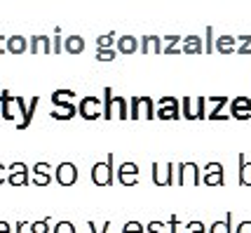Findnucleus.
<instances>
[{
	"label": "nucleus",
	"mask_w": 251,
	"mask_h": 233,
	"mask_svg": "<svg viewBox=\"0 0 251 233\" xmlns=\"http://www.w3.org/2000/svg\"><path fill=\"white\" fill-rule=\"evenodd\" d=\"M80 116H82L85 120H97L99 116L103 118L101 97H82V99H80Z\"/></svg>",
	"instance_id": "obj_6"
},
{
	"label": "nucleus",
	"mask_w": 251,
	"mask_h": 233,
	"mask_svg": "<svg viewBox=\"0 0 251 233\" xmlns=\"http://www.w3.org/2000/svg\"><path fill=\"white\" fill-rule=\"evenodd\" d=\"M115 57H118V50H97L99 61H113Z\"/></svg>",
	"instance_id": "obj_27"
},
{
	"label": "nucleus",
	"mask_w": 251,
	"mask_h": 233,
	"mask_svg": "<svg viewBox=\"0 0 251 233\" xmlns=\"http://www.w3.org/2000/svg\"><path fill=\"white\" fill-rule=\"evenodd\" d=\"M230 229H232V214L228 212V214H226V219L211 224V231L209 233H232Z\"/></svg>",
	"instance_id": "obj_23"
},
{
	"label": "nucleus",
	"mask_w": 251,
	"mask_h": 233,
	"mask_svg": "<svg viewBox=\"0 0 251 233\" xmlns=\"http://www.w3.org/2000/svg\"><path fill=\"white\" fill-rule=\"evenodd\" d=\"M28 50V40L24 38V35H12V38H7V52H12V55H24Z\"/></svg>",
	"instance_id": "obj_19"
},
{
	"label": "nucleus",
	"mask_w": 251,
	"mask_h": 233,
	"mask_svg": "<svg viewBox=\"0 0 251 233\" xmlns=\"http://www.w3.org/2000/svg\"><path fill=\"white\" fill-rule=\"evenodd\" d=\"M153 45L160 50V38H157V35H143V38H141V52H143V55H148Z\"/></svg>",
	"instance_id": "obj_25"
},
{
	"label": "nucleus",
	"mask_w": 251,
	"mask_h": 233,
	"mask_svg": "<svg viewBox=\"0 0 251 233\" xmlns=\"http://www.w3.org/2000/svg\"><path fill=\"white\" fill-rule=\"evenodd\" d=\"M204 104H207L204 97H197L195 101L190 99V97H186V99H183V118H188V120L207 118V113H204Z\"/></svg>",
	"instance_id": "obj_8"
},
{
	"label": "nucleus",
	"mask_w": 251,
	"mask_h": 233,
	"mask_svg": "<svg viewBox=\"0 0 251 233\" xmlns=\"http://www.w3.org/2000/svg\"><path fill=\"white\" fill-rule=\"evenodd\" d=\"M118 181H120L122 186H134V184L139 181V165L131 163V160L122 163V165L118 167Z\"/></svg>",
	"instance_id": "obj_9"
},
{
	"label": "nucleus",
	"mask_w": 251,
	"mask_h": 233,
	"mask_svg": "<svg viewBox=\"0 0 251 233\" xmlns=\"http://www.w3.org/2000/svg\"><path fill=\"white\" fill-rule=\"evenodd\" d=\"M129 118H148V120H153V118H157L155 116V101L151 99V97H134L131 99V113Z\"/></svg>",
	"instance_id": "obj_5"
},
{
	"label": "nucleus",
	"mask_w": 251,
	"mask_h": 233,
	"mask_svg": "<svg viewBox=\"0 0 251 233\" xmlns=\"http://www.w3.org/2000/svg\"><path fill=\"white\" fill-rule=\"evenodd\" d=\"M103 94H106V106H103V118H106V120L115 118V109H118V118H129L122 97H113V89L110 87L103 89Z\"/></svg>",
	"instance_id": "obj_4"
},
{
	"label": "nucleus",
	"mask_w": 251,
	"mask_h": 233,
	"mask_svg": "<svg viewBox=\"0 0 251 233\" xmlns=\"http://www.w3.org/2000/svg\"><path fill=\"white\" fill-rule=\"evenodd\" d=\"M186 233H204V224L202 222H190L186 226Z\"/></svg>",
	"instance_id": "obj_31"
},
{
	"label": "nucleus",
	"mask_w": 251,
	"mask_h": 233,
	"mask_svg": "<svg viewBox=\"0 0 251 233\" xmlns=\"http://www.w3.org/2000/svg\"><path fill=\"white\" fill-rule=\"evenodd\" d=\"M235 233H251V222H242Z\"/></svg>",
	"instance_id": "obj_33"
},
{
	"label": "nucleus",
	"mask_w": 251,
	"mask_h": 233,
	"mask_svg": "<svg viewBox=\"0 0 251 233\" xmlns=\"http://www.w3.org/2000/svg\"><path fill=\"white\" fill-rule=\"evenodd\" d=\"M56 181L61 186H73L77 181V167L75 163H61L56 167Z\"/></svg>",
	"instance_id": "obj_10"
},
{
	"label": "nucleus",
	"mask_w": 251,
	"mask_h": 233,
	"mask_svg": "<svg viewBox=\"0 0 251 233\" xmlns=\"http://www.w3.org/2000/svg\"><path fill=\"white\" fill-rule=\"evenodd\" d=\"M153 181L157 186H172L174 184V163H169L167 172H160V165L153 163Z\"/></svg>",
	"instance_id": "obj_14"
},
{
	"label": "nucleus",
	"mask_w": 251,
	"mask_h": 233,
	"mask_svg": "<svg viewBox=\"0 0 251 233\" xmlns=\"http://www.w3.org/2000/svg\"><path fill=\"white\" fill-rule=\"evenodd\" d=\"M160 229H162V224H160V222H151V226H148L146 231H148V233H162Z\"/></svg>",
	"instance_id": "obj_34"
},
{
	"label": "nucleus",
	"mask_w": 251,
	"mask_h": 233,
	"mask_svg": "<svg viewBox=\"0 0 251 233\" xmlns=\"http://www.w3.org/2000/svg\"><path fill=\"white\" fill-rule=\"evenodd\" d=\"M216 50H219L221 55L235 52V50H237V47H235V38H232V35H221L219 40H216Z\"/></svg>",
	"instance_id": "obj_22"
},
{
	"label": "nucleus",
	"mask_w": 251,
	"mask_h": 233,
	"mask_svg": "<svg viewBox=\"0 0 251 233\" xmlns=\"http://www.w3.org/2000/svg\"><path fill=\"white\" fill-rule=\"evenodd\" d=\"M230 111H232V118H237V120L251 118V99L249 97H235L230 101Z\"/></svg>",
	"instance_id": "obj_13"
},
{
	"label": "nucleus",
	"mask_w": 251,
	"mask_h": 233,
	"mask_svg": "<svg viewBox=\"0 0 251 233\" xmlns=\"http://www.w3.org/2000/svg\"><path fill=\"white\" fill-rule=\"evenodd\" d=\"M71 97H75L73 89H54V92H52V104L61 109V111H52V118H54V120H71L77 113V109L68 101Z\"/></svg>",
	"instance_id": "obj_2"
},
{
	"label": "nucleus",
	"mask_w": 251,
	"mask_h": 233,
	"mask_svg": "<svg viewBox=\"0 0 251 233\" xmlns=\"http://www.w3.org/2000/svg\"><path fill=\"white\" fill-rule=\"evenodd\" d=\"M202 181H204L207 186H223V181H226V177H223V165H221V163H209V165L204 167Z\"/></svg>",
	"instance_id": "obj_11"
},
{
	"label": "nucleus",
	"mask_w": 251,
	"mask_h": 233,
	"mask_svg": "<svg viewBox=\"0 0 251 233\" xmlns=\"http://www.w3.org/2000/svg\"><path fill=\"white\" fill-rule=\"evenodd\" d=\"M181 52H186V55H200V52H204V47H202V38H200V35H188V38H183V47H181Z\"/></svg>",
	"instance_id": "obj_18"
},
{
	"label": "nucleus",
	"mask_w": 251,
	"mask_h": 233,
	"mask_svg": "<svg viewBox=\"0 0 251 233\" xmlns=\"http://www.w3.org/2000/svg\"><path fill=\"white\" fill-rule=\"evenodd\" d=\"M35 106H38V97H31L28 104H24V97H12L7 89H2L0 94V116L5 120H14L17 116H22V122L17 125V130H26L31 125Z\"/></svg>",
	"instance_id": "obj_1"
},
{
	"label": "nucleus",
	"mask_w": 251,
	"mask_h": 233,
	"mask_svg": "<svg viewBox=\"0 0 251 233\" xmlns=\"http://www.w3.org/2000/svg\"><path fill=\"white\" fill-rule=\"evenodd\" d=\"M52 181L50 177V163H35L33 167V184L35 186H47Z\"/></svg>",
	"instance_id": "obj_16"
},
{
	"label": "nucleus",
	"mask_w": 251,
	"mask_h": 233,
	"mask_svg": "<svg viewBox=\"0 0 251 233\" xmlns=\"http://www.w3.org/2000/svg\"><path fill=\"white\" fill-rule=\"evenodd\" d=\"M54 233H75V226L71 222H59L54 226Z\"/></svg>",
	"instance_id": "obj_29"
},
{
	"label": "nucleus",
	"mask_w": 251,
	"mask_h": 233,
	"mask_svg": "<svg viewBox=\"0 0 251 233\" xmlns=\"http://www.w3.org/2000/svg\"><path fill=\"white\" fill-rule=\"evenodd\" d=\"M31 233H47V219H43V222H33Z\"/></svg>",
	"instance_id": "obj_32"
},
{
	"label": "nucleus",
	"mask_w": 251,
	"mask_h": 233,
	"mask_svg": "<svg viewBox=\"0 0 251 233\" xmlns=\"http://www.w3.org/2000/svg\"><path fill=\"white\" fill-rule=\"evenodd\" d=\"M5 50H7V43H2V33H0V55H2Z\"/></svg>",
	"instance_id": "obj_38"
},
{
	"label": "nucleus",
	"mask_w": 251,
	"mask_h": 233,
	"mask_svg": "<svg viewBox=\"0 0 251 233\" xmlns=\"http://www.w3.org/2000/svg\"><path fill=\"white\" fill-rule=\"evenodd\" d=\"M211 101H214V109L207 113V118H211V120H223V116H221V109H223V106L228 104V97H219V99L214 97Z\"/></svg>",
	"instance_id": "obj_24"
},
{
	"label": "nucleus",
	"mask_w": 251,
	"mask_h": 233,
	"mask_svg": "<svg viewBox=\"0 0 251 233\" xmlns=\"http://www.w3.org/2000/svg\"><path fill=\"white\" fill-rule=\"evenodd\" d=\"M0 233H10V226H7V222H0Z\"/></svg>",
	"instance_id": "obj_37"
},
{
	"label": "nucleus",
	"mask_w": 251,
	"mask_h": 233,
	"mask_svg": "<svg viewBox=\"0 0 251 233\" xmlns=\"http://www.w3.org/2000/svg\"><path fill=\"white\" fill-rule=\"evenodd\" d=\"M183 113L178 111V99L174 97H162V99L157 101V118L160 120H172V118H181Z\"/></svg>",
	"instance_id": "obj_7"
},
{
	"label": "nucleus",
	"mask_w": 251,
	"mask_h": 233,
	"mask_svg": "<svg viewBox=\"0 0 251 233\" xmlns=\"http://www.w3.org/2000/svg\"><path fill=\"white\" fill-rule=\"evenodd\" d=\"M146 229H143L139 222H127L125 224V229H122V233H143Z\"/></svg>",
	"instance_id": "obj_28"
},
{
	"label": "nucleus",
	"mask_w": 251,
	"mask_h": 233,
	"mask_svg": "<svg viewBox=\"0 0 251 233\" xmlns=\"http://www.w3.org/2000/svg\"><path fill=\"white\" fill-rule=\"evenodd\" d=\"M7 170H10L7 181H10L12 186H26L28 184V167L24 165V163H12Z\"/></svg>",
	"instance_id": "obj_12"
},
{
	"label": "nucleus",
	"mask_w": 251,
	"mask_h": 233,
	"mask_svg": "<svg viewBox=\"0 0 251 233\" xmlns=\"http://www.w3.org/2000/svg\"><path fill=\"white\" fill-rule=\"evenodd\" d=\"M237 158H240V186H251V163H247L244 153Z\"/></svg>",
	"instance_id": "obj_21"
},
{
	"label": "nucleus",
	"mask_w": 251,
	"mask_h": 233,
	"mask_svg": "<svg viewBox=\"0 0 251 233\" xmlns=\"http://www.w3.org/2000/svg\"><path fill=\"white\" fill-rule=\"evenodd\" d=\"M240 40H244V43H242V47H237V52H240V55H247V52H249L251 55V35H242Z\"/></svg>",
	"instance_id": "obj_30"
},
{
	"label": "nucleus",
	"mask_w": 251,
	"mask_h": 233,
	"mask_svg": "<svg viewBox=\"0 0 251 233\" xmlns=\"http://www.w3.org/2000/svg\"><path fill=\"white\" fill-rule=\"evenodd\" d=\"M64 47L68 55H80V52L85 50V38H82V35H68Z\"/></svg>",
	"instance_id": "obj_20"
},
{
	"label": "nucleus",
	"mask_w": 251,
	"mask_h": 233,
	"mask_svg": "<svg viewBox=\"0 0 251 233\" xmlns=\"http://www.w3.org/2000/svg\"><path fill=\"white\" fill-rule=\"evenodd\" d=\"M113 38H115V33L101 35L97 40V50H113Z\"/></svg>",
	"instance_id": "obj_26"
},
{
	"label": "nucleus",
	"mask_w": 251,
	"mask_h": 233,
	"mask_svg": "<svg viewBox=\"0 0 251 233\" xmlns=\"http://www.w3.org/2000/svg\"><path fill=\"white\" fill-rule=\"evenodd\" d=\"M7 175H10V170H5V165L0 163V184L5 181V177H7Z\"/></svg>",
	"instance_id": "obj_35"
},
{
	"label": "nucleus",
	"mask_w": 251,
	"mask_h": 233,
	"mask_svg": "<svg viewBox=\"0 0 251 233\" xmlns=\"http://www.w3.org/2000/svg\"><path fill=\"white\" fill-rule=\"evenodd\" d=\"M103 226H106V229H103V233H108V226H110V222H106V224H103ZM89 231H92V233H97V226H94V222H89Z\"/></svg>",
	"instance_id": "obj_36"
},
{
	"label": "nucleus",
	"mask_w": 251,
	"mask_h": 233,
	"mask_svg": "<svg viewBox=\"0 0 251 233\" xmlns=\"http://www.w3.org/2000/svg\"><path fill=\"white\" fill-rule=\"evenodd\" d=\"M115 50L120 55H134L136 50H141V45H139V40L134 35H122V38H118V47Z\"/></svg>",
	"instance_id": "obj_17"
},
{
	"label": "nucleus",
	"mask_w": 251,
	"mask_h": 233,
	"mask_svg": "<svg viewBox=\"0 0 251 233\" xmlns=\"http://www.w3.org/2000/svg\"><path fill=\"white\" fill-rule=\"evenodd\" d=\"M200 170H197V165L195 163H181L178 165V184L181 186H186L188 184V175H193V184H200V175H197Z\"/></svg>",
	"instance_id": "obj_15"
},
{
	"label": "nucleus",
	"mask_w": 251,
	"mask_h": 233,
	"mask_svg": "<svg viewBox=\"0 0 251 233\" xmlns=\"http://www.w3.org/2000/svg\"><path fill=\"white\" fill-rule=\"evenodd\" d=\"M113 160H115V155L108 153L103 163H97V165L92 167V181H94L97 186H110V184L115 181V175H113Z\"/></svg>",
	"instance_id": "obj_3"
}]
</instances>
